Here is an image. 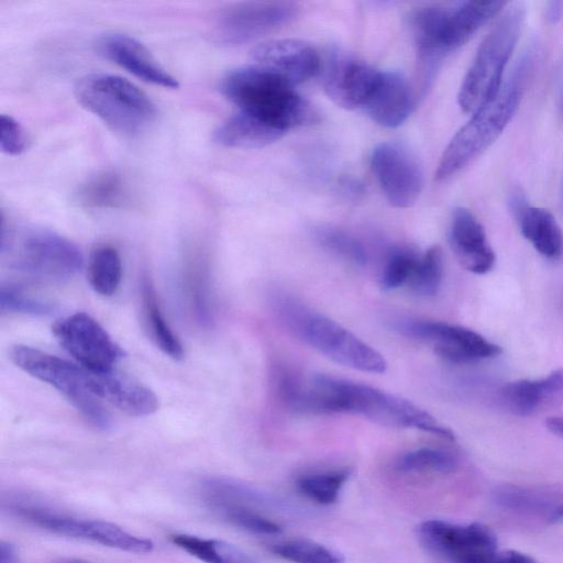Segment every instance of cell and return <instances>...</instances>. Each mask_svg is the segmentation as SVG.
<instances>
[{
	"label": "cell",
	"instance_id": "1",
	"mask_svg": "<svg viewBox=\"0 0 563 563\" xmlns=\"http://www.w3.org/2000/svg\"><path fill=\"white\" fill-rule=\"evenodd\" d=\"M295 411L355 415L384 426L421 430L454 440L448 427L410 400L367 384L324 374L301 378Z\"/></svg>",
	"mask_w": 563,
	"mask_h": 563
},
{
	"label": "cell",
	"instance_id": "2",
	"mask_svg": "<svg viewBox=\"0 0 563 563\" xmlns=\"http://www.w3.org/2000/svg\"><path fill=\"white\" fill-rule=\"evenodd\" d=\"M221 90L240 112L284 132L318 121L316 109L290 82L257 65L229 73L222 80Z\"/></svg>",
	"mask_w": 563,
	"mask_h": 563
},
{
	"label": "cell",
	"instance_id": "3",
	"mask_svg": "<svg viewBox=\"0 0 563 563\" xmlns=\"http://www.w3.org/2000/svg\"><path fill=\"white\" fill-rule=\"evenodd\" d=\"M273 308L290 333L328 358L361 372L380 374L386 371L387 362L379 352L298 299L277 294Z\"/></svg>",
	"mask_w": 563,
	"mask_h": 563
},
{
	"label": "cell",
	"instance_id": "4",
	"mask_svg": "<svg viewBox=\"0 0 563 563\" xmlns=\"http://www.w3.org/2000/svg\"><path fill=\"white\" fill-rule=\"evenodd\" d=\"M529 70L530 59H521L497 95L455 133L438 164V180L448 179L463 169L498 139L518 108Z\"/></svg>",
	"mask_w": 563,
	"mask_h": 563
},
{
	"label": "cell",
	"instance_id": "5",
	"mask_svg": "<svg viewBox=\"0 0 563 563\" xmlns=\"http://www.w3.org/2000/svg\"><path fill=\"white\" fill-rule=\"evenodd\" d=\"M78 103L111 131L135 137L155 121L152 99L133 82L112 74L93 73L78 79L74 87Z\"/></svg>",
	"mask_w": 563,
	"mask_h": 563
},
{
	"label": "cell",
	"instance_id": "6",
	"mask_svg": "<svg viewBox=\"0 0 563 563\" xmlns=\"http://www.w3.org/2000/svg\"><path fill=\"white\" fill-rule=\"evenodd\" d=\"M0 254L9 266L41 282H64L82 267L80 250L67 238L46 229L15 233L1 222Z\"/></svg>",
	"mask_w": 563,
	"mask_h": 563
},
{
	"label": "cell",
	"instance_id": "7",
	"mask_svg": "<svg viewBox=\"0 0 563 563\" xmlns=\"http://www.w3.org/2000/svg\"><path fill=\"white\" fill-rule=\"evenodd\" d=\"M523 21V5L512 3L483 40L459 91L457 100L463 111L474 113L497 95Z\"/></svg>",
	"mask_w": 563,
	"mask_h": 563
},
{
	"label": "cell",
	"instance_id": "8",
	"mask_svg": "<svg viewBox=\"0 0 563 563\" xmlns=\"http://www.w3.org/2000/svg\"><path fill=\"white\" fill-rule=\"evenodd\" d=\"M10 357L23 372L62 393L95 428L111 426L109 412L89 388L88 369L27 345L13 346Z\"/></svg>",
	"mask_w": 563,
	"mask_h": 563
},
{
	"label": "cell",
	"instance_id": "9",
	"mask_svg": "<svg viewBox=\"0 0 563 563\" xmlns=\"http://www.w3.org/2000/svg\"><path fill=\"white\" fill-rule=\"evenodd\" d=\"M417 533L426 550L446 563H505V550H498L494 531L483 523L432 519L421 522Z\"/></svg>",
	"mask_w": 563,
	"mask_h": 563
},
{
	"label": "cell",
	"instance_id": "10",
	"mask_svg": "<svg viewBox=\"0 0 563 563\" xmlns=\"http://www.w3.org/2000/svg\"><path fill=\"white\" fill-rule=\"evenodd\" d=\"M401 334L428 344L434 353L456 364L474 363L498 356L503 350L468 328L442 321L406 319L397 321Z\"/></svg>",
	"mask_w": 563,
	"mask_h": 563
},
{
	"label": "cell",
	"instance_id": "11",
	"mask_svg": "<svg viewBox=\"0 0 563 563\" xmlns=\"http://www.w3.org/2000/svg\"><path fill=\"white\" fill-rule=\"evenodd\" d=\"M297 13V4L288 1L234 3L219 12L212 34L218 43L240 45L288 24Z\"/></svg>",
	"mask_w": 563,
	"mask_h": 563
},
{
	"label": "cell",
	"instance_id": "12",
	"mask_svg": "<svg viewBox=\"0 0 563 563\" xmlns=\"http://www.w3.org/2000/svg\"><path fill=\"white\" fill-rule=\"evenodd\" d=\"M52 332L64 350L88 371H111L123 356L122 349L101 324L85 312L59 319Z\"/></svg>",
	"mask_w": 563,
	"mask_h": 563
},
{
	"label": "cell",
	"instance_id": "13",
	"mask_svg": "<svg viewBox=\"0 0 563 563\" xmlns=\"http://www.w3.org/2000/svg\"><path fill=\"white\" fill-rule=\"evenodd\" d=\"M371 167L388 200L397 208H408L419 198L423 175L415 156L397 143H382L371 156Z\"/></svg>",
	"mask_w": 563,
	"mask_h": 563
},
{
	"label": "cell",
	"instance_id": "14",
	"mask_svg": "<svg viewBox=\"0 0 563 563\" xmlns=\"http://www.w3.org/2000/svg\"><path fill=\"white\" fill-rule=\"evenodd\" d=\"M380 73L352 55L334 53L325 69L324 91L335 104L344 109L364 108Z\"/></svg>",
	"mask_w": 563,
	"mask_h": 563
},
{
	"label": "cell",
	"instance_id": "15",
	"mask_svg": "<svg viewBox=\"0 0 563 563\" xmlns=\"http://www.w3.org/2000/svg\"><path fill=\"white\" fill-rule=\"evenodd\" d=\"M97 51L147 84L168 89L179 88L177 78L158 63L142 42L131 35L107 33L98 38Z\"/></svg>",
	"mask_w": 563,
	"mask_h": 563
},
{
	"label": "cell",
	"instance_id": "16",
	"mask_svg": "<svg viewBox=\"0 0 563 563\" xmlns=\"http://www.w3.org/2000/svg\"><path fill=\"white\" fill-rule=\"evenodd\" d=\"M252 58L261 66L291 85L313 77L320 59L312 46L298 40H275L262 43L252 51Z\"/></svg>",
	"mask_w": 563,
	"mask_h": 563
},
{
	"label": "cell",
	"instance_id": "17",
	"mask_svg": "<svg viewBox=\"0 0 563 563\" xmlns=\"http://www.w3.org/2000/svg\"><path fill=\"white\" fill-rule=\"evenodd\" d=\"M498 399L515 416L529 417L563 402V367L539 379H518L504 385Z\"/></svg>",
	"mask_w": 563,
	"mask_h": 563
},
{
	"label": "cell",
	"instance_id": "18",
	"mask_svg": "<svg viewBox=\"0 0 563 563\" xmlns=\"http://www.w3.org/2000/svg\"><path fill=\"white\" fill-rule=\"evenodd\" d=\"M450 244L460 262L468 272L483 275L493 269L496 255L483 225L466 208H456L450 224Z\"/></svg>",
	"mask_w": 563,
	"mask_h": 563
},
{
	"label": "cell",
	"instance_id": "19",
	"mask_svg": "<svg viewBox=\"0 0 563 563\" xmlns=\"http://www.w3.org/2000/svg\"><path fill=\"white\" fill-rule=\"evenodd\" d=\"M89 387L100 400L135 417L148 416L158 409V398L152 389L115 372L89 371Z\"/></svg>",
	"mask_w": 563,
	"mask_h": 563
},
{
	"label": "cell",
	"instance_id": "20",
	"mask_svg": "<svg viewBox=\"0 0 563 563\" xmlns=\"http://www.w3.org/2000/svg\"><path fill=\"white\" fill-rule=\"evenodd\" d=\"M54 531L60 536L89 540L130 553H148L154 548L151 540L104 520L80 519L62 514L55 521Z\"/></svg>",
	"mask_w": 563,
	"mask_h": 563
},
{
	"label": "cell",
	"instance_id": "21",
	"mask_svg": "<svg viewBox=\"0 0 563 563\" xmlns=\"http://www.w3.org/2000/svg\"><path fill=\"white\" fill-rule=\"evenodd\" d=\"M413 97L407 79L397 71H382L364 106L373 121L385 128H396L410 115Z\"/></svg>",
	"mask_w": 563,
	"mask_h": 563
},
{
	"label": "cell",
	"instance_id": "22",
	"mask_svg": "<svg viewBox=\"0 0 563 563\" xmlns=\"http://www.w3.org/2000/svg\"><path fill=\"white\" fill-rule=\"evenodd\" d=\"M508 2L463 1L444 7L441 25V46L446 54L467 42L471 36Z\"/></svg>",
	"mask_w": 563,
	"mask_h": 563
},
{
	"label": "cell",
	"instance_id": "23",
	"mask_svg": "<svg viewBox=\"0 0 563 563\" xmlns=\"http://www.w3.org/2000/svg\"><path fill=\"white\" fill-rule=\"evenodd\" d=\"M511 209L521 234L542 256L555 260L563 253V233L554 216L547 209L529 206L516 195Z\"/></svg>",
	"mask_w": 563,
	"mask_h": 563
},
{
	"label": "cell",
	"instance_id": "24",
	"mask_svg": "<svg viewBox=\"0 0 563 563\" xmlns=\"http://www.w3.org/2000/svg\"><path fill=\"white\" fill-rule=\"evenodd\" d=\"M284 131L244 112L229 118L217 128L213 140L233 148H258L276 142Z\"/></svg>",
	"mask_w": 563,
	"mask_h": 563
},
{
	"label": "cell",
	"instance_id": "25",
	"mask_svg": "<svg viewBox=\"0 0 563 563\" xmlns=\"http://www.w3.org/2000/svg\"><path fill=\"white\" fill-rule=\"evenodd\" d=\"M76 201L89 209H114L130 202L128 180L117 170L108 169L87 178L76 191Z\"/></svg>",
	"mask_w": 563,
	"mask_h": 563
},
{
	"label": "cell",
	"instance_id": "26",
	"mask_svg": "<svg viewBox=\"0 0 563 563\" xmlns=\"http://www.w3.org/2000/svg\"><path fill=\"white\" fill-rule=\"evenodd\" d=\"M170 540L179 549L205 563H256L242 549L223 540L187 533L173 534Z\"/></svg>",
	"mask_w": 563,
	"mask_h": 563
},
{
	"label": "cell",
	"instance_id": "27",
	"mask_svg": "<svg viewBox=\"0 0 563 563\" xmlns=\"http://www.w3.org/2000/svg\"><path fill=\"white\" fill-rule=\"evenodd\" d=\"M122 279V261L118 250L111 245L96 247L88 264V280L101 296H112Z\"/></svg>",
	"mask_w": 563,
	"mask_h": 563
},
{
	"label": "cell",
	"instance_id": "28",
	"mask_svg": "<svg viewBox=\"0 0 563 563\" xmlns=\"http://www.w3.org/2000/svg\"><path fill=\"white\" fill-rule=\"evenodd\" d=\"M142 299L148 330L158 349L174 360L183 358V345L165 320L157 302L155 291L146 279L142 285Z\"/></svg>",
	"mask_w": 563,
	"mask_h": 563
},
{
	"label": "cell",
	"instance_id": "29",
	"mask_svg": "<svg viewBox=\"0 0 563 563\" xmlns=\"http://www.w3.org/2000/svg\"><path fill=\"white\" fill-rule=\"evenodd\" d=\"M493 501L500 508L525 514L548 511L551 515L558 507L554 506V499L548 493L516 485L496 488L493 492Z\"/></svg>",
	"mask_w": 563,
	"mask_h": 563
},
{
	"label": "cell",
	"instance_id": "30",
	"mask_svg": "<svg viewBox=\"0 0 563 563\" xmlns=\"http://www.w3.org/2000/svg\"><path fill=\"white\" fill-rule=\"evenodd\" d=\"M456 456L443 449L419 448L400 456L397 468L404 473L450 474L457 470Z\"/></svg>",
	"mask_w": 563,
	"mask_h": 563
},
{
	"label": "cell",
	"instance_id": "31",
	"mask_svg": "<svg viewBox=\"0 0 563 563\" xmlns=\"http://www.w3.org/2000/svg\"><path fill=\"white\" fill-rule=\"evenodd\" d=\"M349 476L346 468L307 474L298 478L297 488L319 505H331L336 501Z\"/></svg>",
	"mask_w": 563,
	"mask_h": 563
},
{
	"label": "cell",
	"instance_id": "32",
	"mask_svg": "<svg viewBox=\"0 0 563 563\" xmlns=\"http://www.w3.org/2000/svg\"><path fill=\"white\" fill-rule=\"evenodd\" d=\"M443 278V256L441 249L432 246L418 257L408 283L411 290L423 297L438 294Z\"/></svg>",
	"mask_w": 563,
	"mask_h": 563
},
{
	"label": "cell",
	"instance_id": "33",
	"mask_svg": "<svg viewBox=\"0 0 563 563\" xmlns=\"http://www.w3.org/2000/svg\"><path fill=\"white\" fill-rule=\"evenodd\" d=\"M272 552L291 563H343V556L325 545L302 539L276 543Z\"/></svg>",
	"mask_w": 563,
	"mask_h": 563
},
{
	"label": "cell",
	"instance_id": "34",
	"mask_svg": "<svg viewBox=\"0 0 563 563\" xmlns=\"http://www.w3.org/2000/svg\"><path fill=\"white\" fill-rule=\"evenodd\" d=\"M314 233L323 249L355 265H366L367 251L355 236L332 227L318 228Z\"/></svg>",
	"mask_w": 563,
	"mask_h": 563
},
{
	"label": "cell",
	"instance_id": "35",
	"mask_svg": "<svg viewBox=\"0 0 563 563\" xmlns=\"http://www.w3.org/2000/svg\"><path fill=\"white\" fill-rule=\"evenodd\" d=\"M0 309L1 312L37 317L51 314L55 307L49 301L27 294L16 284L2 282L0 284Z\"/></svg>",
	"mask_w": 563,
	"mask_h": 563
},
{
	"label": "cell",
	"instance_id": "36",
	"mask_svg": "<svg viewBox=\"0 0 563 563\" xmlns=\"http://www.w3.org/2000/svg\"><path fill=\"white\" fill-rule=\"evenodd\" d=\"M419 255L407 249L393 250L385 262L380 284L386 290L408 285Z\"/></svg>",
	"mask_w": 563,
	"mask_h": 563
},
{
	"label": "cell",
	"instance_id": "37",
	"mask_svg": "<svg viewBox=\"0 0 563 563\" xmlns=\"http://www.w3.org/2000/svg\"><path fill=\"white\" fill-rule=\"evenodd\" d=\"M221 512L231 523L254 534L273 536L282 532L277 522L247 506H232Z\"/></svg>",
	"mask_w": 563,
	"mask_h": 563
},
{
	"label": "cell",
	"instance_id": "38",
	"mask_svg": "<svg viewBox=\"0 0 563 563\" xmlns=\"http://www.w3.org/2000/svg\"><path fill=\"white\" fill-rule=\"evenodd\" d=\"M27 134L22 124L9 114L0 117V148L10 156L21 155L27 148Z\"/></svg>",
	"mask_w": 563,
	"mask_h": 563
},
{
	"label": "cell",
	"instance_id": "39",
	"mask_svg": "<svg viewBox=\"0 0 563 563\" xmlns=\"http://www.w3.org/2000/svg\"><path fill=\"white\" fill-rule=\"evenodd\" d=\"M0 563H19L16 549L9 542L0 543Z\"/></svg>",
	"mask_w": 563,
	"mask_h": 563
},
{
	"label": "cell",
	"instance_id": "40",
	"mask_svg": "<svg viewBox=\"0 0 563 563\" xmlns=\"http://www.w3.org/2000/svg\"><path fill=\"white\" fill-rule=\"evenodd\" d=\"M547 20L550 23H556L563 16V1H552L548 4L545 11Z\"/></svg>",
	"mask_w": 563,
	"mask_h": 563
},
{
	"label": "cell",
	"instance_id": "41",
	"mask_svg": "<svg viewBox=\"0 0 563 563\" xmlns=\"http://www.w3.org/2000/svg\"><path fill=\"white\" fill-rule=\"evenodd\" d=\"M545 426L551 433L563 439V417H549Z\"/></svg>",
	"mask_w": 563,
	"mask_h": 563
},
{
	"label": "cell",
	"instance_id": "42",
	"mask_svg": "<svg viewBox=\"0 0 563 563\" xmlns=\"http://www.w3.org/2000/svg\"><path fill=\"white\" fill-rule=\"evenodd\" d=\"M551 522H563V504L559 505L549 516Z\"/></svg>",
	"mask_w": 563,
	"mask_h": 563
},
{
	"label": "cell",
	"instance_id": "43",
	"mask_svg": "<svg viewBox=\"0 0 563 563\" xmlns=\"http://www.w3.org/2000/svg\"><path fill=\"white\" fill-rule=\"evenodd\" d=\"M561 103H562V108H563V85H562V88H561Z\"/></svg>",
	"mask_w": 563,
	"mask_h": 563
},
{
	"label": "cell",
	"instance_id": "44",
	"mask_svg": "<svg viewBox=\"0 0 563 563\" xmlns=\"http://www.w3.org/2000/svg\"><path fill=\"white\" fill-rule=\"evenodd\" d=\"M65 563H87V562H82V561H68V562H65Z\"/></svg>",
	"mask_w": 563,
	"mask_h": 563
}]
</instances>
